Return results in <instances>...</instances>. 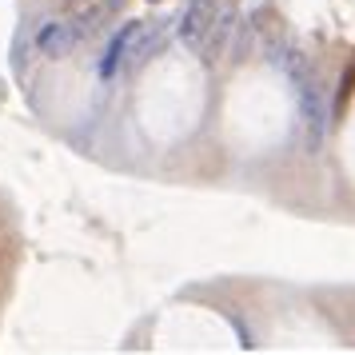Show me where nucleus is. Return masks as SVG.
<instances>
[{
	"instance_id": "nucleus-1",
	"label": "nucleus",
	"mask_w": 355,
	"mask_h": 355,
	"mask_svg": "<svg viewBox=\"0 0 355 355\" xmlns=\"http://www.w3.org/2000/svg\"><path fill=\"white\" fill-rule=\"evenodd\" d=\"M300 116L307 124V152H320L323 136H327V108H323V92L315 88L311 76L300 80Z\"/></svg>"
},
{
	"instance_id": "nucleus-2",
	"label": "nucleus",
	"mask_w": 355,
	"mask_h": 355,
	"mask_svg": "<svg viewBox=\"0 0 355 355\" xmlns=\"http://www.w3.org/2000/svg\"><path fill=\"white\" fill-rule=\"evenodd\" d=\"M211 17H216V0H188V8L180 12V40L184 49L200 52L204 36L211 28Z\"/></svg>"
},
{
	"instance_id": "nucleus-3",
	"label": "nucleus",
	"mask_w": 355,
	"mask_h": 355,
	"mask_svg": "<svg viewBox=\"0 0 355 355\" xmlns=\"http://www.w3.org/2000/svg\"><path fill=\"white\" fill-rule=\"evenodd\" d=\"M72 49H76V33H72L68 20L52 17V20H44V24L36 28V52H40V56L56 60V56H68Z\"/></svg>"
},
{
	"instance_id": "nucleus-4",
	"label": "nucleus",
	"mask_w": 355,
	"mask_h": 355,
	"mask_svg": "<svg viewBox=\"0 0 355 355\" xmlns=\"http://www.w3.org/2000/svg\"><path fill=\"white\" fill-rule=\"evenodd\" d=\"M236 24H240V12H236V4H224V8H216V17H211V28L204 36V44H200V60L211 64L220 52H224L227 36L236 33Z\"/></svg>"
},
{
	"instance_id": "nucleus-5",
	"label": "nucleus",
	"mask_w": 355,
	"mask_h": 355,
	"mask_svg": "<svg viewBox=\"0 0 355 355\" xmlns=\"http://www.w3.org/2000/svg\"><path fill=\"white\" fill-rule=\"evenodd\" d=\"M144 33V20H128L120 33L112 36V44H108V52H104V60H100V76L108 80V76H116V68L128 60L132 44H136V36Z\"/></svg>"
},
{
	"instance_id": "nucleus-6",
	"label": "nucleus",
	"mask_w": 355,
	"mask_h": 355,
	"mask_svg": "<svg viewBox=\"0 0 355 355\" xmlns=\"http://www.w3.org/2000/svg\"><path fill=\"white\" fill-rule=\"evenodd\" d=\"M116 8H120V0H108V4H92V8L76 12V17L68 20V24H72V33H76V44H80V40H88V36H96L100 28H104V20L112 17Z\"/></svg>"
},
{
	"instance_id": "nucleus-7",
	"label": "nucleus",
	"mask_w": 355,
	"mask_h": 355,
	"mask_svg": "<svg viewBox=\"0 0 355 355\" xmlns=\"http://www.w3.org/2000/svg\"><path fill=\"white\" fill-rule=\"evenodd\" d=\"M68 4H76V0H68Z\"/></svg>"
}]
</instances>
